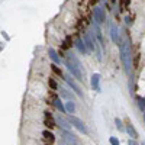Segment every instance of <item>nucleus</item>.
<instances>
[{"label": "nucleus", "instance_id": "17", "mask_svg": "<svg viewBox=\"0 0 145 145\" xmlns=\"http://www.w3.org/2000/svg\"><path fill=\"white\" fill-rule=\"evenodd\" d=\"M54 105H55V107H57V109H58V110H59V112H61V113H64V112H67V109H65V106H64V105L61 103V100H59V99H57Z\"/></svg>", "mask_w": 145, "mask_h": 145}, {"label": "nucleus", "instance_id": "23", "mask_svg": "<svg viewBox=\"0 0 145 145\" xmlns=\"http://www.w3.org/2000/svg\"><path fill=\"white\" fill-rule=\"evenodd\" d=\"M48 84H50L51 90H57V83H55L54 78H50V80H48Z\"/></svg>", "mask_w": 145, "mask_h": 145}, {"label": "nucleus", "instance_id": "22", "mask_svg": "<svg viewBox=\"0 0 145 145\" xmlns=\"http://www.w3.org/2000/svg\"><path fill=\"white\" fill-rule=\"evenodd\" d=\"M115 123H116V128H118L119 131H123V125H122V120H120L119 118H116V119H115Z\"/></svg>", "mask_w": 145, "mask_h": 145}, {"label": "nucleus", "instance_id": "3", "mask_svg": "<svg viewBox=\"0 0 145 145\" xmlns=\"http://www.w3.org/2000/svg\"><path fill=\"white\" fill-rule=\"evenodd\" d=\"M93 15H94V23H97V25H102L106 20V12L102 6H96Z\"/></svg>", "mask_w": 145, "mask_h": 145}, {"label": "nucleus", "instance_id": "1", "mask_svg": "<svg viewBox=\"0 0 145 145\" xmlns=\"http://www.w3.org/2000/svg\"><path fill=\"white\" fill-rule=\"evenodd\" d=\"M119 52H120V59L125 65V70L128 74H131V67H132V55H131V45L129 42L125 41H120L119 44Z\"/></svg>", "mask_w": 145, "mask_h": 145}, {"label": "nucleus", "instance_id": "24", "mask_svg": "<svg viewBox=\"0 0 145 145\" xmlns=\"http://www.w3.org/2000/svg\"><path fill=\"white\" fill-rule=\"evenodd\" d=\"M138 105H139V107H141V110H145V99L138 97Z\"/></svg>", "mask_w": 145, "mask_h": 145}, {"label": "nucleus", "instance_id": "19", "mask_svg": "<svg viewBox=\"0 0 145 145\" xmlns=\"http://www.w3.org/2000/svg\"><path fill=\"white\" fill-rule=\"evenodd\" d=\"M61 96H63V97H65V99H68L70 102H74V100H72V94L71 93H68L65 89H63L61 87Z\"/></svg>", "mask_w": 145, "mask_h": 145}, {"label": "nucleus", "instance_id": "7", "mask_svg": "<svg viewBox=\"0 0 145 145\" xmlns=\"http://www.w3.org/2000/svg\"><path fill=\"white\" fill-rule=\"evenodd\" d=\"M44 125H45L46 128H50V129H52V128H55V126H57V120L52 118V115H51L50 112H45Z\"/></svg>", "mask_w": 145, "mask_h": 145}, {"label": "nucleus", "instance_id": "29", "mask_svg": "<svg viewBox=\"0 0 145 145\" xmlns=\"http://www.w3.org/2000/svg\"><path fill=\"white\" fill-rule=\"evenodd\" d=\"M125 20H126V23H128V25H129V23H131V22H132V20H131V18H129V16H128V18H126V19H125Z\"/></svg>", "mask_w": 145, "mask_h": 145}, {"label": "nucleus", "instance_id": "21", "mask_svg": "<svg viewBox=\"0 0 145 145\" xmlns=\"http://www.w3.org/2000/svg\"><path fill=\"white\" fill-rule=\"evenodd\" d=\"M131 5V0H122L120 2V10H126V7Z\"/></svg>", "mask_w": 145, "mask_h": 145}, {"label": "nucleus", "instance_id": "26", "mask_svg": "<svg viewBox=\"0 0 145 145\" xmlns=\"http://www.w3.org/2000/svg\"><path fill=\"white\" fill-rule=\"evenodd\" d=\"M128 145H138V144H137V141H135V139H129Z\"/></svg>", "mask_w": 145, "mask_h": 145}, {"label": "nucleus", "instance_id": "10", "mask_svg": "<svg viewBox=\"0 0 145 145\" xmlns=\"http://www.w3.org/2000/svg\"><path fill=\"white\" fill-rule=\"evenodd\" d=\"M91 87L96 91H100V74H93L91 76Z\"/></svg>", "mask_w": 145, "mask_h": 145}, {"label": "nucleus", "instance_id": "6", "mask_svg": "<svg viewBox=\"0 0 145 145\" xmlns=\"http://www.w3.org/2000/svg\"><path fill=\"white\" fill-rule=\"evenodd\" d=\"M83 38H84V44H86L87 50H89L90 52H93L94 48H96V45H94V41L91 39L90 33H89V32H83Z\"/></svg>", "mask_w": 145, "mask_h": 145}, {"label": "nucleus", "instance_id": "2", "mask_svg": "<svg viewBox=\"0 0 145 145\" xmlns=\"http://www.w3.org/2000/svg\"><path fill=\"white\" fill-rule=\"evenodd\" d=\"M65 67L68 68V71L77 80H80V81L83 80V67H81V63L74 55H67V58H65Z\"/></svg>", "mask_w": 145, "mask_h": 145}, {"label": "nucleus", "instance_id": "12", "mask_svg": "<svg viewBox=\"0 0 145 145\" xmlns=\"http://www.w3.org/2000/svg\"><path fill=\"white\" fill-rule=\"evenodd\" d=\"M42 137H44V139L48 144H54L55 142V135L52 134V132H50V131H44L42 132Z\"/></svg>", "mask_w": 145, "mask_h": 145}, {"label": "nucleus", "instance_id": "28", "mask_svg": "<svg viewBox=\"0 0 145 145\" xmlns=\"http://www.w3.org/2000/svg\"><path fill=\"white\" fill-rule=\"evenodd\" d=\"M96 2H97V0H87V3H89L90 6H91V5H94Z\"/></svg>", "mask_w": 145, "mask_h": 145}, {"label": "nucleus", "instance_id": "5", "mask_svg": "<svg viewBox=\"0 0 145 145\" xmlns=\"http://www.w3.org/2000/svg\"><path fill=\"white\" fill-rule=\"evenodd\" d=\"M59 132H61V139H64L65 142L68 144H72V145H78V139L74 137V135H71L68 131H64V129H59Z\"/></svg>", "mask_w": 145, "mask_h": 145}, {"label": "nucleus", "instance_id": "27", "mask_svg": "<svg viewBox=\"0 0 145 145\" xmlns=\"http://www.w3.org/2000/svg\"><path fill=\"white\" fill-rule=\"evenodd\" d=\"M59 145H72V144H68V142H65L64 139H61V141H59Z\"/></svg>", "mask_w": 145, "mask_h": 145}, {"label": "nucleus", "instance_id": "18", "mask_svg": "<svg viewBox=\"0 0 145 145\" xmlns=\"http://www.w3.org/2000/svg\"><path fill=\"white\" fill-rule=\"evenodd\" d=\"M65 109H67V112H68V113H74V110H76V105H74V102H67Z\"/></svg>", "mask_w": 145, "mask_h": 145}, {"label": "nucleus", "instance_id": "25", "mask_svg": "<svg viewBox=\"0 0 145 145\" xmlns=\"http://www.w3.org/2000/svg\"><path fill=\"white\" fill-rule=\"evenodd\" d=\"M110 144H112V145H119V141H118L115 137H112V138H110Z\"/></svg>", "mask_w": 145, "mask_h": 145}, {"label": "nucleus", "instance_id": "11", "mask_svg": "<svg viewBox=\"0 0 145 145\" xmlns=\"http://www.w3.org/2000/svg\"><path fill=\"white\" fill-rule=\"evenodd\" d=\"M110 38L115 44H120V39H119V33H118V28L113 25V23H110Z\"/></svg>", "mask_w": 145, "mask_h": 145}, {"label": "nucleus", "instance_id": "15", "mask_svg": "<svg viewBox=\"0 0 145 145\" xmlns=\"http://www.w3.org/2000/svg\"><path fill=\"white\" fill-rule=\"evenodd\" d=\"M126 132L129 134V137H132V139H135L137 137H138V134H137V131H135V128H134V125H128L126 126Z\"/></svg>", "mask_w": 145, "mask_h": 145}, {"label": "nucleus", "instance_id": "30", "mask_svg": "<svg viewBox=\"0 0 145 145\" xmlns=\"http://www.w3.org/2000/svg\"><path fill=\"white\" fill-rule=\"evenodd\" d=\"M142 145H145V141H142Z\"/></svg>", "mask_w": 145, "mask_h": 145}, {"label": "nucleus", "instance_id": "13", "mask_svg": "<svg viewBox=\"0 0 145 145\" xmlns=\"http://www.w3.org/2000/svg\"><path fill=\"white\" fill-rule=\"evenodd\" d=\"M76 46H77V50L81 52V54H86L89 50H87V46H86V44H84V41L83 39H76V44H74Z\"/></svg>", "mask_w": 145, "mask_h": 145}, {"label": "nucleus", "instance_id": "20", "mask_svg": "<svg viewBox=\"0 0 145 145\" xmlns=\"http://www.w3.org/2000/svg\"><path fill=\"white\" fill-rule=\"evenodd\" d=\"M51 68H52V71L55 72L57 76H59V77H63V76H64V74H63V71H61V68H58V67H57V64H52V65H51Z\"/></svg>", "mask_w": 145, "mask_h": 145}, {"label": "nucleus", "instance_id": "14", "mask_svg": "<svg viewBox=\"0 0 145 145\" xmlns=\"http://www.w3.org/2000/svg\"><path fill=\"white\" fill-rule=\"evenodd\" d=\"M48 54H50L51 59H52V61H54L55 64H59V63H61V58L58 57V54H57V52L52 50V48H50V50H48Z\"/></svg>", "mask_w": 145, "mask_h": 145}, {"label": "nucleus", "instance_id": "9", "mask_svg": "<svg viewBox=\"0 0 145 145\" xmlns=\"http://www.w3.org/2000/svg\"><path fill=\"white\" fill-rule=\"evenodd\" d=\"M57 123L61 126L64 131H70V128H71V123L68 122V119H64L61 115H59L58 118H57Z\"/></svg>", "mask_w": 145, "mask_h": 145}, {"label": "nucleus", "instance_id": "4", "mask_svg": "<svg viewBox=\"0 0 145 145\" xmlns=\"http://www.w3.org/2000/svg\"><path fill=\"white\" fill-rule=\"evenodd\" d=\"M68 122L74 126V128H77L80 132H83V134H87V128H86V125H84V122L81 119H78V118H76V116H70L68 118Z\"/></svg>", "mask_w": 145, "mask_h": 145}, {"label": "nucleus", "instance_id": "8", "mask_svg": "<svg viewBox=\"0 0 145 145\" xmlns=\"http://www.w3.org/2000/svg\"><path fill=\"white\" fill-rule=\"evenodd\" d=\"M65 81L70 84V87L72 89V90H74V93L77 94V96H80V97H81V96H83V93H81V90H80V87L77 86V84L74 83V80H72L71 78V76H65Z\"/></svg>", "mask_w": 145, "mask_h": 145}, {"label": "nucleus", "instance_id": "16", "mask_svg": "<svg viewBox=\"0 0 145 145\" xmlns=\"http://www.w3.org/2000/svg\"><path fill=\"white\" fill-rule=\"evenodd\" d=\"M71 46H72V39H71V36H67L65 41L61 45V48H63V50H68V48H71Z\"/></svg>", "mask_w": 145, "mask_h": 145}]
</instances>
